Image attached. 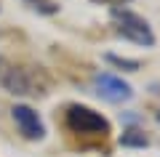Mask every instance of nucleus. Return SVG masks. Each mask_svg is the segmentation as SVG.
<instances>
[{
    "label": "nucleus",
    "instance_id": "6",
    "mask_svg": "<svg viewBox=\"0 0 160 157\" xmlns=\"http://www.w3.org/2000/svg\"><path fill=\"white\" fill-rule=\"evenodd\" d=\"M120 144H123V146H136V149H144V146H149V139L144 136L142 128H126V130H123V136H120Z\"/></svg>",
    "mask_w": 160,
    "mask_h": 157
},
{
    "label": "nucleus",
    "instance_id": "2",
    "mask_svg": "<svg viewBox=\"0 0 160 157\" xmlns=\"http://www.w3.org/2000/svg\"><path fill=\"white\" fill-rule=\"evenodd\" d=\"M64 123L78 136H91V139H107L109 136V120L104 115L93 112L91 107H83V104H69L64 112Z\"/></svg>",
    "mask_w": 160,
    "mask_h": 157
},
{
    "label": "nucleus",
    "instance_id": "8",
    "mask_svg": "<svg viewBox=\"0 0 160 157\" xmlns=\"http://www.w3.org/2000/svg\"><path fill=\"white\" fill-rule=\"evenodd\" d=\"M27 3H29V8H35L38 13H46V16H48V13H56V11H59L56 3H51V0H27Z\"/></svg>",
    "mask_w": 160,
    "mask_h": 157
},
{
    "label": "nucleus",
    "instance_id": "1",
    "mask_svg": "<svg viewBox=\"0 0 160 157\" xmlns=\"http://www.w3.org/2000/svg\"><path fill=\"white\" fill-rule=\"evenodd\" d=\"M0 88H6L13 96H46L51 88V77L40 67L0 56Z\"/></svg>",
    "mask_w": 160,
    "mask_h": 157
},
{
    "label": "nucleus",
    "instance_id": "9",
    "mask_svg": "<svg viewBox=\"0 0 160 157\" xmlns=\"http://www.w3.org/2000/svg\"><path fill=\"white\" fill-rule=\"evenodd\" d=\"M93 6H112V8H118V6H126V3H131V0H91Z\"/></svg>",
    "mask_w": 160,
    "mask_h": 157
},
{
    "label": "nucleus",
    "instance_id": "3",
    "mask_svg": "<svg viewBox=\"0 0 160 157\" xmlns=\"http://www.w3.org/2000/svg\"><path fill=\"white\" fill-rule=\"evenodd\" d=\"M112 24L115 32L123 40H131V43L142 45V48H152L155 45V32L149 27V22L139 13L128 11V8H112Z\"/></svg>",
    "mask_w": 160,
    "mask_h": 157
},
{
    "label": "nucleus",
    "instance_id": "4",
    "mask_svg": "<svg viewBox=\"0 0 160 157\" xmlns=\"http://www.w3.org/2000/svg\"><path fill=\"white\" fill-rule=\"evenodd\" d=\"M93 85H96V93L102 96L104 101H109V104H123V101H128L133 96L131 85L123 77L112 75V72H99L96 77H93Z\"/></svg>",
    "mask_w": 160,
    "mask_h": 157
},
{
    "label": "nucleus",
    "instance_id": "10",
    "mask_svg": "<svg viewBox=\"0 0 160 157\" xmlns=\"http://www.w3.org/2000/svg\"><path fill=\"white\" fill-rule=\"evenodd\" d=\"M155 117H158V123H160V109H158V115H155Z\"/></svg>",
    "mask_w": 160,
    "mask_h": 157
},
{
    "label": "nucleus",
    "instance_id": "5",
    "mask_svg": "<svg viewBox=\"0 0 160 157\" xmlns=\"http://www.w3.org/2000/svg\"><path fill=\"white\" fill-rule=\"evenodd\" d=\"M11 117H13V123L19 125V130H22L24 139L40 141L43 136H46V125H43L40 115L35 112L32 107H27V104H16V107L11 109Z\"/></svg>",
    "mask_w": 160,
    "mask_h": 157
},
{
    "label": "nucleus",
    "instance_id": "7",
    "mask_svg": "<svg viewBox=\"0 0 160 157\" xmlns=\"http://www.w3.org/2000/svg\"><path fill=\"white\" fill-rule=\"evenodd\" d=\"M107 61L118 69H126V72H139V67H142L136 59H123V56H115V53H107Z\"/></svg>",
    "mask_w": 160,
    "mask_h": 157
}]
</instances>
